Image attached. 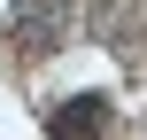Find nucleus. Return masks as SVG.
I'll return each instance as SVG.
<instances>
[{"mask_svg":"<svg viewBox=\"0 0 147 140\" xmlns=\"http://www.w3.org/2000/svg\"><path fill=\"white\" fill-rule=\"evenodd\" d=\"M47 132H54V140H101V132H109V101H101V94H78V101L54 109Z\"/></svg>","mask_w":147,"mask_h":140,"instance_id":"obj_1","label":"nucleus"}]
</instances>
